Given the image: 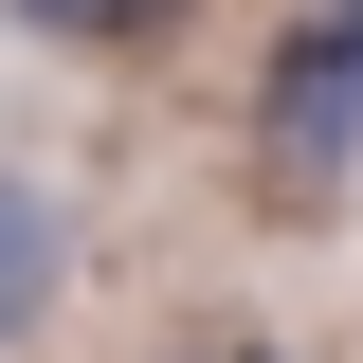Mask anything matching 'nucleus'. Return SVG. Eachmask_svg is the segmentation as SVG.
I'll list each match as a JSON object with an SVG mask.
<instances>
[{
    "instance_id": "nucleus-4",
    "label": "nucleus",
    "mask_w": 363,
    "mask_h": 363,
    "mask_svg": "<svg viewBox=\"0 0 363 363\" xmlns=\"http://www.w3.org/2000/svg\"><path fill=\"white\" fill-rule=\"evenodd\" d=\"M218 363H255V345H218Z\"/></svg>"
},
{
    "instance_id": "nucleus-2",
    "label": "nucleus",
    "mask_w": 363,
    "mask_h": 363,
    "mask_svg": "<svg viewBox=\"0 0 363 363\" xmlns=\"http://www.w3.org/2000/svg\"><path fill=\"white\" fill-rule=\"evenodd\" d=\"M55 272H73V218H55V200H37L18 164H0V345H18V327L55 309Z\"/></svg>"
},
{
    "instance_id": "nucleus-3",
    "label": "nucleus",
    "mask_w": 363,
    "mask_h": 363,
    "mask_svg": "<svg viewBox=\"0 0 363 363\" xmlns=\"http://www.w3.org/2000/svg\"><path fill=\"white\" fill-rule=\"evenodd\" d=\"M55 37H128V18H164V0H37Z\"/></svg>"
},
{
    "instance_id": "nucleus-1",
    "label": "nucleus",
    "mask_w": 363,
    "mask_h": 363,
    "mask_svg": "<svg viewBox=\"0 0 363 363\" xmlns=\"http://www.w3.org/2000/svg\"><path fill=\"white\" fill-rule=\"evenodd\" d=\"M272 164L291 182H345L363 164V18L291 37V73H272Z\"/></svg>"
}]
</instances>
